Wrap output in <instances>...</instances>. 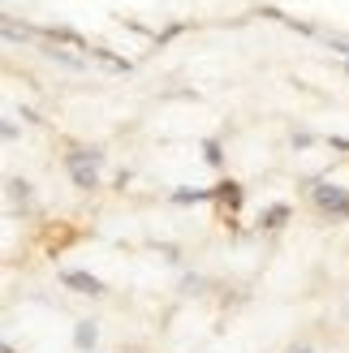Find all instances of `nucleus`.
Wrapping results in <instances>:
<instances>
[{
  "label": "nucleus",
  "mask_w": 349,
  "mask_h": 353,
  "mask_svg": "<svg viewBox=\"0 0 349 353\" xmlns=\"http://www.w3.org/2000/svg\"><path fill=\"white\" fill-rule=\"evenodd\" d=\"M99 164H103V151H95V147H74L65 155V168H69V176H74L78 190L99 185Z\"/></svg>",
  "instance_id": "obj_1"
},
{
  "label": "nucleus",
  "mask_w": 349,
  "mask_h": 353,
  "mask_svg": "<svg viewBox=\"0 0 349 353\" xmlns=\"http://www.w3.org/2000/svg\"><path fill=\"white\" fill-rule=\"evenodd\" d=\"M310 199H315V207L323 211V216H332V220H349V194H345L341 185L315 181V190H310Z\"/></svg>",
  "instance_id": "obj_2"
},
{
  "label": "nucleus",
  "mask_w": 349,
  "mask_h": 353,
  "mask_svg": "<svg viewBox=\"0 0 349 353\" xmlns=\"http://www.w3.org/2000/svg\"><path fill=\"white\" fill-rule=\"evenodd\" d=\"M61 280L69 289H78V293H103V285L91 276V272H78V268H69V272H61Z\"/></svg>",
  "instance_id": "obj_3"
},
{
  "label": "nucleus",
  "mask_w": 349,
  "mask_h": 353,
  "mask_svg": "<svg viewBox=\"0 0 349 353\" xmlns=\"http://www.w3.org/2000/svg\"><path fill=\"white\" fill-rule=\"evenodd\" d=\"M86 57H95L99 65H108V69H117V74H130V69H134V65H130L126 57H112V52H103V48H91V52H86Z\"/></svg>",
  "instance_id": "obj_4"
},
{
  "label": "nucleus",
  "mask_w": 349,
  "mask_h": 353,
  "mask_svg": "<svg viewBox=\"0 0 349 353\" xmlns=\"http://www.w3.org/2000/svg\"><path fill=\"white\" fill-rule=\"evenodd\" d=\"M95 341H99V327H95L91 319L74 327V345H78V349H95Z\"/></svg>",
  "instance_id": "obj_5"
},
{
  "label": "nucleus",
  "mask_w": 349,
  "mask_h": 353,
  "mask_svg": "<svg viewBox=\"0 0 349 353\" xmlns=\"http://www.w3.org/2000/svg\"><path fill=\"white\" fill-rule=\"evenodd\" d=\"M285 220H289V207H285V203H276V207L263 211V220H259V224H263V228H281Z\"/></svg>",
  "instance_id": "obj_6"
},
{
  "label": "nucleus",
  "mask_w": 349,
  "mask_h": 353,
  "mask_svg": "<svg viewBox=\"0 0 349 353\" xmlns=\"http://www.w3.org/2000/svg\"><path fill=\"white\" fill-rule=\"evenodd\" d=\"M199 199H216V190H177L172 203H199Z\"/></svg>",
  "instance_id": "obj_7"
},
{
  "label": "nucleus",
  "mask_w": 349,
  "mask_h": 353,
  "mask_svg": "<svg viewBox=\"0 0 349 353\" xmlns=\"http://www.w3.org/2000/svg\"><path fill=\"white\" fill-rule=\"evenodd\" d=\"M43 57H48V61H61V65H74V69L82 65L78 57H69V52H61V48H43Z\"/></svg>",
  "instance_id": "obj_8"
},
{
  "label": "nucleus",
  "mask_w": 349,
  "mask_h": 353,
  "mask_svg": "<svg viewBox=\"0 0 349 353\" xmlns=\"http://www.w3.org/2000/svg\"><path fill=\"white\" fill-rule=\"evenodd\" d=\"M216 199H224V203H241V185H233V181H229V185H220V190H216Z\"/></svg>",
  "instance_id": "obj_9"
},
{
  "label": "nucleus",
  "mask_w": 349,
  "mask_h": 353,
  "mask_svg": "<svg viewBox=\"0 0 349 353\" xmlns=\"http://www.w3.org/2000/svg\"><path fill=\"white\" fill-rule=\"evenodd\" d=\"M323 43L332 52H341V57H349V39H341V34H323Z\"/></svg>",
  "instance_id": "obj_10"
},
{
  "label": "nucleus",
  "mask_w": 349,
  "mask_h": 353,
  "mask_svg": "<svg viewBox=\"0 0 349 353\" xmlns=\"http://www.w3.org/2000/svg\"><path fill=\"white\" fill-rule=\"evenodd\" d=\"M203 151H207V164H220L224 155H220V143H203Z\"/></svg>",
  "instance_id": "obj_11"
},
{
  "label": "nucleus",
  "mask_w": 349,
  "mask_h": 353,
  "mask_svg": "<svg viewBox=\"0 0 349 353\" xmlns=\"http://www.w3.org/2000/svg\"><path fill=\"white\" fill-rule=\"evenodd\" d=\"M9 194H13V199H22V203L30 199V190H26V181H9Z\"/></svg>",
  "instance_id": "obj_12"
},
{
  "label": "nucleus",
  "mask_w": 349,
  "mask_h": 353,
  "mask_svg": "<svg viewBox=\"0 0 349 353\" xmlns=\"http://www.w3.org/2000/svg\"><path fill=\"white\" fill-rule=\"evenodd\" d=\"M310 143H315V134H306V130L293 134V147H310Z\"/></svg>",
  "instance_id": "obj_13"
},
{
  "label": "nucleus",
  "mask_w": 349,
  "mask_h": 353,
  "mask_svg": "<svg viewBox=\"0 0 349 353\" xmlns=\"http://www.w3.org/2000/svg\"><path fill=\"white\" fill-rule=\"evenodd\" d=\"M328 143H332L337 151H349V138H341V134H332V138H328Z\"/></svg>",
  "instance_id": "obj_14"
},
{
  "label": "nucleus",
  "mask_w": 349,
  "mask_h": 353,
  "mask_svg": "<svg viewBox=\"0 0 349 353\" xmlns=\"http://www.w3.org/2000/svg\"><path fill=\"white\" fill-rule=\"evenodd\" d=\"M298 353H310V349H298Z\"/></svg>",
  "instance_id": "obj_15"
},
{
  "label": "nucleus",
  "mask_w": 349,
  "mask_h": 353,
  "mask_svg": "<svg viewBox=\"0 0 349 353\" xmlns=\"http://www.w3.org/2000/svg\"><path fill=\"white\" fill-rule=\"evenodd\" d=\"M345 74H349V65H345Z\"/></svg>",
  "instance_id": "obj_16"
}]
</instances>
